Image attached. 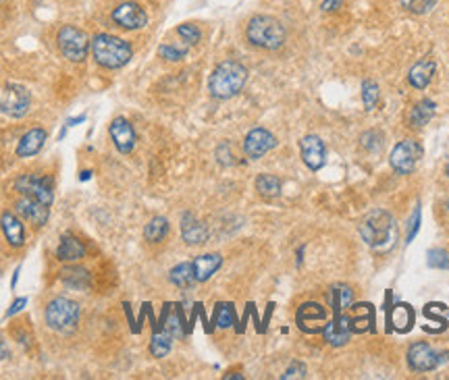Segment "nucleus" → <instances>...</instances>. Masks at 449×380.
Listing matches in <instances>:
<instances>
[{
    "mask_svg": "<svg viewBox=\"0 0 449 380\" xmlns=\"http://www.w3.org/2000/svg\"><path fill=\"white\" fill-rule=\"evenodd\" d=\"M248 81V69L237 61H223L208 79V90L215 98L229 100L241 92Z\"/></svg>",
    "mask_w": 449,
    "mask_h": 380,
    "instance_id": "nucleus-1",
    "label": "nucleus"
},
{
    "mask_svg": "<svg viewBox=\"0 0 449 380\" xmlns=\"http://www.w3.org/2000/svg\"><path fill=\"white\" fill-rule=\"evenodd\" d=\"M90 48H92V54H94L96 63L102 65L104 69H121L133 56V50H131L129 42L116 38V36H111V34L94 36Z\"/></svg>",
    "mask_w": 449,
    "mask_h": 380,
    "instance_id": "nucleus-2",
    "label": "nucleus"
},
{
    "mask_svg": "<svg viewBox=\"0 0 449 380\" xmlns=\"http://www.w3.org/2000/svg\"><path fill=\"white\" fill-rule=\"evenodd\" d=\"M246 36H248L250 44L264 48V50H279L287 38L281 21H277L275 17H268V15L252 17L250 23H248Z\"/></svg>",
    "mask_w": 449,
    "mask_h": 380,
    "instance_id": "nucleus-3",
    "label": "nucleus"
},
{
    "mask_svg": "<svg viewBox=\"0 0 449 380\" xmlns=\"http://www.w3.org/2000/svg\"><path fill=\"white\" fill-rule=\"evenodd\" d=\"M362 239L371 245V247H385L389 243H393L395 239V223L391 219L389 212L385 210H373L360 225Z\"/></svg>",
    "mask_w": 449,
    "mask_h": 380,
    "instance_id": "nucleus-4",
    "label": "nucleus"
},
{
    "mask_svg": "<svg viewBox=\"0 0 449 380\" xmlns=\"http://www.w3.org/2000/svg\"><path fill=\"white\" fill-rule=\"evenodd\" d=\"M79 304L73 302V300H67V298H54L50 304L46 305V312H44V318H46V324L56 331V333H71L75 331L77 322H79Z\"/></svg>",
    "mask_w": 449,
    "mask_h": 380,
    "instance_id": "nucleus-5",
    "label": "nucleus"
},
{
    "mask_svg": "<svg viewBox=\"0 0 449 380\" xmlns=\"http://www.w3.org/2000/svg\"><path fill=\"white\" fill-rule=\"evenodd\" d=\"M32 96L19 83H6L0 92V111L11 118H21L30 111Z\"/></svg>",
    "mask_w": 449,
    "mask_h": 380,
    "instance_id": "nucleus-6",
    "label": "nucleus"
},
{
    "mask_svg": "<svg viewBox=\"0 0 449 380\" xmlns=\"http://www.w3.org/2000/svg\"><path fill=\"white\" fill-rule=\"evenodd\" d=\"M90 39L85 36V32L77 30L73 25H65L59 32V48L63 52L65 59L73 61V63H81L88 52H90Z\"/></svg>",
    "mask_w": 449,
    "mask_h": 380,
    "instance_id": "nucleus-7",
    "label": "nucleus"
},
{
    "mask_svg": "<svg viewBox=\"0 0 449 380\" xmlns=\"http://www.w3.org/2000/svg\"><path fill=\"white\" fill-rule=\"evenodd\" d=\"M15 190L19 191L21 195H28L32 200H37L46 206L52 204L54 200V193H52V179L50 177H40V175H21L17 181H15Z\"/></svg>",
    "mask_w": 449,
    "mask_h": 380,
    "instance_id": "nucleus-8",
    "label": "nucleus"
},
{
    "mask_svg": "<svg viewBox=\"0 0 449 380\" xmlns=\"http://www.w3.org/2000/svg\"><path fill=\"white\" fill-rule=\"evenodd\" d=\"M422 154H424V150H422V146H420L418 142H414V140H404V142H400V144L393 148L389 160H391V166H393L397 173L410 175L412 171L416 168V164L420 162Z\"/></svg>",
    "mask_w": 449,
    "mask_h": 380,
    "instance_id": "nucleus-9",
    "label": "nucleus"
},
{
    "mask_svg": "<svg viewBox=\"0 0 449 380\" xmlns=\"http://www.w3.org/2000/svg\"><path fill=\"white\" fill-rule=\"evenodd\" d=\"M112 21L123 30H142L148 23V15L138 2H123L112 11Z\"/></svg>",
    "mask_w": 449,
    "mask_h": 380,
    "instance_id": "nucleus-10",
    "label": "nucleus"
},
{
    "mask_svg": "<svg viewBox=\"0 0 449 380\" xmlns=\"http://www.w3.org/2000/svg\"><path fill=\"white\" fill-rule=\"evenodd\" d=\"M296 320H298L299 331H304L308 335L323 333V329L327 324V312H325V307L321 304L308 302V304L299 305Z\"/></svg>",
    "mask_w": 449,
    "mask_h": 380,
    "instance_id": "nucleus-11",
    "label": "nucleus"
},
{
    "mask_svg": "<svg viewBox=\"0 0 449 380\" xmlns=\"http://www.w3.org/2000/svg\"><path fill=\"white\" fill-rule=\"evenodd\" d=\"M299 152H301V160L310 171H321L325 166L327 160V148L323 144V140L318 135H306L299 142Z\"/></svg>",
    "mask_w": 449,
    "mask_h": 380,
    "instance_id": "nucleus-12",
    "label": "nucleus"
},
{
    "mask_svg": "<svg viewBox=\"0 0 449 380\" xmlns=\"http://www.w3.org/2000/svg\"><path fill=\"white\" fill-rule=\"evenodd\" d=\"M109 131H111L114 148H116L119 152L121 154L133 152L138 137H136V129H133V125H131L125 116H116V118H112L111 129H109Z\"/></svg>",
    "mask_w": 449,
    "mask_h": 380,
    "instance_id": "nucleus-13",
    "label": "nucleus"
},
{
    "mask_svg": "<svg viewBox=\"0 0 449 380\" xmlns=\"http://www.w3.org/2000/svg\"><path fill=\"white\" fill-rule=\"evenodd\" d=\"M277 146V140L270 131L262 129V127H256L252 129L248 135H246V142H244V152L248 158L252 160H258L268 150H273Z\"/></svg>",
    "mask_w": 449,
    "mask_h": 380,
    "instance_id": "nucleus-14",
    "label": "nucleus"
},
{
    "mask_svg": "<svg viewBox=\"0 0 449 380\" xmlns=\"http://www.w3.org/2000/svg\"><path fill=\"white\" fill-rule=\"evenodd\" d=\"M408 364L416 372H431L439 366V355L431 345L414 343L408 349Z\"/></svg>",
    "mask_w": 449,
    "mask_h": 380,
    "instance_id": "nucleus-15",
    "label": "nucleus"
},
{
    "mask_svg": "<svg viewBox=\"0 0 449 380\" xmlns=\"http://www.w3.org/2000/svg\"><path fill=\"white\" fill-rule=\"evenodd\" d=\"M48 208H50V206H46V204H42V202H37V200H32V197H28V195H23V197L15 204L17 214H19L23 221L32 223L34 227L46 225V221H48V216H50V210H48Z\"/></svg>",
    "mask_w": 449,
    "mask_h": 380,
    "instance_id": "nucleus-16",
    "label": "nucleus"
},
{
    "mask_svg": "<svg viewBox=\"0 0 449 380\" xmlns=\"http://www.w3.org/2000/svg\"><path fill=\"white\" fill-rule=\"evenodd\" d=\"M352 333H354V329H352V318L345 316L343 312H341V314H335V318H333L329 324H325V329H323L325 339L331 343V345H345V343L349 341Z\"/></svg>",
    "mask_w": 449,
    "mask_h": 380,
    "instance_id": "nucleus-17",
    "label": "nucleus"
},
{
    "mask_svg": "<svg viewBox=\"0 0 449 380\" xmlns=\"http://www.w3.org/2000/svg\"><path fill=\"white\" fill-rule=\"evenodd\" d=\"M0 227L4 231V237L6 241L13 245V247H21L25 243V228H23V223L19 221V216H15L13 212H4L0 216Z\"/></svg>",
    "mask_w": 449,
    "mask_h": 380,
    "instance_id": "nucleus-18",
    "label": "nucleus"
},
{
    "mask_svg": "<svg viewBox=\"0 0 449 380\" xmlns=\"http://www.w3.org/2000/svg\"><path fill=\"white\" fill-rule=\"evenodd\" d=\"M85 256V245L83 241H79L73 235H63L61 237V243L56 247V258L61 262H77Z\"/></svg>",
    "mask_w": 449,
    "mask_h": 380,
    "instance_id": "nucleus-19",
    "label": "nucleus"
},
{
    "mask_svg": "<svg viewBox=\"0 0 449 380\" xmlns=\"http://www.w3.org/2000/svg\"><path fill=\"white\" fill-rule=\"evenodd\" d=\"M435 71H437V65H435V61L433 59H422V61H418L414 67L410 69V73H408V81H410L412 87H416V90H424L429 83H431V79L435 75Z\"/></svg>",
    "mask_w": 449,
    "mask_h": 380,
    "instance_id": "nucleus-20",
    "label": "nucleus"
},
{
    "mask_svg": "<svg viewBox=\"0 0 449 380\" xmlns=\"http://www.w3.org/2000/svg\"><path fill=\"white\" fill-rule=\"evenodd\" d=\"M181 235H184V241L189 243V245H200V243H206L208 239V228L204 223L196 221L193 214H184V221H181Z\"/></svg>",
    "mask_w": 449,
    "mask_h": 380,
    "instance_id": "nucleus-21",
    "label": "nucleus"
},
{
    "mask_svg": "<svg viewBox=\"0 0 449 380\" xmlns=\"http://www.w3.org/2000/svg\"><path fill=\"white\" fill-rule=\"evenodd\" d=\"M44 142H46V131H44V129H32V131H28V133L19 140V144H17V156H19V158L36 156V154L42 150Z\"/></svg>",
    "mask_w": 449,
    "mask_h": 380,
    "instance_id": "nucleus-22",
    "label": "nucleus"
},
{
    "mask_svg": "<svg viewBox=\"0 0 449 380\" xmlns=\"http://www.w3.org/2000/svg\"><path fill=\"white\" fill-rule=\"evenodd\" d=\"M223 264V258L219 254H206V256H200L193 260V272H196V281L198 283H204L208 281L219 268Z\"/></svg>",
    "mask_w": 449,
    "mask_h": 380,
    "instance_id": "nucleus-23",
    "label": "nucleus"
},
{
    "mask_svg": "<svg viewBox=\"0 0 449 380\" xmlns=\"http://www.w3.org/2000/svg\"><path fill=\"white\" fill-rule=\"evenodd\" d=\"M61 281H63L67 287H71V289H88L92 276H90V272H88L85 268L67 266L61 270Z\"/></svg>",
    "mask_w": 449,
    "mask_h": 380,
    "instance_id": "nucleus-24",
    "label": "nucleus"
},
{
    "mask_svg": "<svg viewBox=\"0 0 449 380\" xmlns=\"http://www.w3.org/2000/svg\"><path fill=\"white\" fill-rule=\"evenodd\" d=\"M169 278H171V283H173L175 287H179V289H189V287H193V285L198 283V281H196V272H193V262H181V264H177V266L169 272Z\"/></svg>",
    "mask_w": 449,
    "mask_h": 380,
    "instance_id": "nucleus-25",
    "label": "nucleus"
},
{
    "mask_svg": "<svg viewBox=\"0 0 449 380\" xmlns=\"http://www.w3.org/2000/svg\"><path fill=\"white\" fill-rule=\"evenodd\" d=\"M391 324L395 331L400 333H408L414 324V312H412L410 305L406 304H397L391 312Z\"/></svg>",
    "mask_w": 449,
    "mask_h": 380,
    "instance_id": "nucleus-26",
    "label": "nucleus"
},
{
    "mask_svg": "<svg viewBox=\"0 0 449 380\" xmlns=\"http://www.w3.org/2000/svg\"><path fill=\"white\" fill-rule=\"evenodd\" d=\"M435 102L433 100H420L410 113V125L412 127H424L433 116H435Z\"/></svg>",
    "mask_w": 449,
    "mask_h": 380,
    "instance_id": "nucleus-27",
    "label": "nucleus"
},
{
    "mask_svg": "<svg viewBox=\"0 0 449 380\" xmlns=\"http://www.w3.org/2000/svg\"><path fill=\"white\" fill-rule=\"evenodd\" d=\"M171 345H173V337H171L164 329H158V331H154V335H152L150 353H152L154 357H164V355L171 351Z\"/></svg>",
    "mask_w": 449,
    "mask_h": 380,
    "instance_id": "nucleus-28",
    "label": "nucleus"
},
{
    "mask_svg": "<svg viewBox=\"0 0 449 380\" xmlns=\"http://www.w3.org/2000/svg\"><path fill=\"white\" fill-rule=\"evenodd\" d=\"M167 233H169V221L162 216H154L144 228V237L150 243H160L167 237Z\"/></svg>",
    "mask_w": 449,
    "mask_h": 380,
    "instance_id": "nucleus-29",
    "label": "nucleus"
},
{
    "mask_svg": "<svg viewBox=\"0 0 449 380\" xmlns=\"http://www.w3.org/2000/svg\"><path fill=\"white\" fill-rule=\"evenodd\" d=\"M256 191L262 197H277L281 193V179L275 175H261L256 179Z\"/></svg>",
    "mask_w": 449,
    "mask_h": 380,
    "instance_id": "nucleus-30",
    "label": "nucleus"
},
{
    "mask_svg": "<svg viewBox=\"0 0 449 380\" xmlns=\"http://www.w3.org/2000/svg\"><path fill=\"white\" fill-rule=\"evenodd\" d=\"M352 304V291L345 285H337L331 289V305H333V314H341L347 305Z\"/></svg>",
    "mask_w": 449,
    "mask_h": 380,
    "instance_id": "nucleus-31",
    "label": "nucleus"
},
{
    "mask_svg": "<svg viewBox=\"0 0 449 380\" xmlns=\"http://www.w3.org/2000/svg\"><path fill=\"white\" fill-rule=\"evenodd\" d=\"M158 54H160L164 61L177 63V61L186 59L187 44H173V42H167V44H162V46L158 48Z\"/></svg>",
    "mask_w": 449,
    "mask_h": 380,
    "instance_id": "nucleus-32",
    "label": "nucleus"
},
{
    "mask_svg": "<svg viewBox=\"0 0 449 380\" xmlns=\"http://www.w3.org/2000/svg\"><path fill=\"white\" fill-rule=\"evenodd\" d=\"M215 316H217V326H221V329H229V326L235 324V309L231 304L217 305Z\"/></svg>",
    "mask_w": 449,
    "mask_h": 380,
    "instance_id": "nucleus-33",
    "label": "nucleus"
},
{
    "mask_svg": "<svg viewBox=\"0 0 449 380\" xmlns=\"http://www.w3.org/2000/svg\"><path fill=\"white\" fill-rule=\"evenodd\" d=\"M378 85L374 81H364L362 83V102H364V109L366 111H373L378 102Z\"/></svg>",
    "mask_w": 449,
    "mask_h": 380,
    "instance_id": "nucleus-34",
    "label": "nucleus"
},
{
    "mask_svg": "<svg viewBox=\"0 0 449 380\" xmlns=\"http://www.w3.org/2000/svg\"><path fill=\"white\" fill-rule=\"evenodd\" d=\"M400 2H402V6H404L406 11H410L414 15L429 13V11L437 4V0H400Z\"/></svg>",
    "mask_w": 449,
    "mask_h": 380,
    "instance_id": "nucleus-35",
    "label": "nucleus"
},
{
    "mask_svg": "<svg viewBox=\"0 0 449 380\" xmlns=\"http://www.w3.org/2000/svg\"><path fill=\"white\" fill-rule=\"evenodd\" d=\"M177 34H179V38L184 39L187 46H193V44H198V42H200V38H202L200 30H198L196 25H191V23H184V25H179V27H177Z\"/></svg>",
    "mask_w": 449,
    "mask_h": 380,
    "instance_id": "nucleus-36",
    "label": "nucleus"
},
{
    "mask_svg": "<svg viewBox=\"0 0 449 380\" xmlns=\"http://www.w3.org/2000/svg\"><path fill=\"white\" fill-rule=\"evenodd\" d=\"M429 266L433 268H445L449 270V258L443 250H431L429 252Z\"/></svg>",
    "mask_w": 449,
    "mask_h": 380,
    "instance_id": "nucleus-37",
    "label": "nucleus"
},
{
    "mask_svg": "<svg viewBox=\"0 0 449 380\" xmlns=\"http://www.w3.org/2000/svg\"><path fill=\"white\" fill-rule=\"evenodd\" d=\"M306 376V366L304 364H299V362H296V364H292L289 366V370L283 374V379L285 380H289V379H304Z\"/></svg>",
    "mask_w": 449,
    "mask_h": 380,
    "instance_id": "nucleus-38",
    "label": "nucleus"
},
{
    "mask_svg": "<svg viewBox=\"0 0 449 380\" xmlns=\"http://www.w3.org/2000/svg\"><path fill=\"white\" fill-rule=\"evenodd\" d=\"M25 305H28V300H25V298H19V300H15V302L11 304V307H8L6 316H15V314H19V312H21Z\"/></svg>",
    "mask_w": 449,
    "mask_h": 380,
    "instance_id": "nucleus-39",
    "label": "nucleus"
},
{
    "mask_svg": "<svg viewBox=\"0 0 449 380\" xmlns=\"http://www.w3.org/2000/svg\"><path fill=\"white\" fill-rule=\"evenodd\" d=\"M341 2H343V0H325V2H323V8H325V11H333L337 6H341Z\"/></svg>",
    "mask_w": 449,
    "mask_h": 380,
    "instance_id": "nucleus-40",
    "label": "nucleus"
},
{
    "mask_svg": "<svg viewBox=\"0 0 449 380\" xmlns=\"http://www.w3.org/2000/svg\"><path fill=\"white\" fill-rule=\"evenodd\" d=\"M8 357V347H6V343L0 339V360H6Z\"/></svg>",
    "mask_w": 449,
    "mask_h": 380,
    "instance_id": "nucleus-41",
    "label": "nucleus"
},
{
    "mask_svg": "<svg viewBox=\"0 0 449 380\" xmlns=\"http://www.w3.org/2000/svg\"><path fill=\"white\" fill-rule=\"evenodd\" d=\"M85 121V114H81V116H75V118H69V127H73V125H77V123H83Z\"/></svg>",
    "mask_w": 449,
    "mask_h": 380,
    "instance_id": "nucleus-42",
    "label": "nucleus"
},
{
    "mask_svg": "<svg viewBox=\"0 0 449 380\" xmlns=\"http://www.w3.org/2000/svg\"><path fill=\"white\" fill-rule=\"evenodd\" d=\"M224 379H227V380H229V379H239V380H241V379H244V376H239V374H227Z\"/></svg>",
    "mask_w": 449,
    "mask_h": 380,
    "instance_id": "nucleus-43",
    "label": "nucleus"
},
{
    "mask_svg": "<svg viewBox=\"0 0 449 380\" xmlns=\"http://www.w3.org/2000/svg\"><path fill=\"white\" fill-rule=\"evenodd\" d=\"M81 179H83V181H88V179H90V173H88V171H85V173H81Z\"/></svg>",
    "mask_w": 449,
    "mask_h": 380,
    "instance_id": "nucleus-44",
    "label": "nucleus"
}]
</instances>
